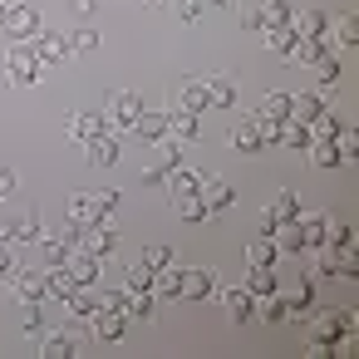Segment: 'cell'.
Instances as JSON below:
<instances>
[{
  "mask_svg": "<svg viewBox=\"0 0 359 359\" xmlns=\"http://www.w3.org/2000/svg\"><path fill=\"white\" fill-rule=\"evenodd\" d=\"M143 182H148V187H163V182H168V168H163V163L143 168Z\"/></svg>",
  "mask_w": 359,
  "mask_h": 359,
  "instance_id": "11a10c76",
  "label": "cell"
},
{
  "mask_svg": "<svg viewBox=\"0 0 359 359\" xmlns=\"http://www.w3.org/2000/svg\"><path fill=\"white\" fill-rule=\"evenodd\" d=\"M207 104L212 109H236V79L231 74H212L207 79Z\"/></svg>",
  "mask_w": 359,
  "mask_h": 359,
  "instance_id": "44dd1931",
  "label": "cell"
},
{
  "mask_svg": "<svg viewBox=\"0 0 359 359\" xmlns=\"http://www.w3.org/2000/svg\"><path fill=\"white\" fill-rule=\"evenodd\" d=\"M94 50H99V30H89V25H84V30H74V35H69V55H94Z\"/></svg>",
  "mask_w": 359,
  "mask_h": 359,
  "instance_id": "7dc6e473",
  "label": "cell"
},
{
  "mask_svg": "<svg viewBox=\"0 0 359 359\" xmlns=\"http://www.w3.org/2000/svg\"><path fill=\"white\" fill-rule=\"evenodd\" d=\"M330 45H334L339 55H349V50L359 45V30H354V15H344V20L334 25V40H330Z\"/></svg>",
  "mask_w": 359,
  "mask_h": 359,
  "instance_id": "b9f144b4",
  "label": "cell"
},
{
  "mask_svg": "<svg viewBox=\"0 0 359 359\" xmlns=\"http://www.w3.org/2000/svg\"><path fill=\"white\" fill-rule=\"evenodd\" d=\"M256 20H261V30H280V25L295 20V11H290V0H261V6H256Z\"/></svg>",
  "mask_w": 359,
  "mask_h": 359,
  "instance_id": "ffe728a7",
  "label": "cell"
},
{
  "mask_svg": "<svg viewBox=\"0 0 359 359\" xmlns=\"http://www.w3.org/2000/svg\"><path fill=\"white\" fill-rule=\"evenodd\" d=\"M79 251H89V256H114L118 251V231L109 226V222H99V226H84V241H79Z\"/></svg>",
  "mask_w": 359,
  "mask_h": 359,
  "instance_id": "4fadbf2b",
  "label": "cell"
},
{
  "mask_svg": "<svg viewBox=\"0 0 359 359\" xmlns=\"http://www.w3.org/2000/svg\"><path fill=\"white\" fill-rule=\"evenodd\" d=\"M11 271H15V251H11L6 236H0V280H11Z\"/></svg>",
  "mask_w": 359,
  "mask_h": 359,
  "instance_id": "db71d44e",
  "label": "cell"
},
{
  "mask_svg": "<svg viewBox=\"0 0 359 359\" xmlns=\"http://www.w3.org/2000/svg\"><path fill=\"white\" fill-rule=\"evenodd\" d=\"M285 295V315L290 320H305L310 310H315V276L305 271V276H290V285L280 290Z\"/></svg>",
  "mask_w": 359,
  "mask_h": 359,
  "instance_id": "5b68a950",
  "label": "cell"
},
{
  "mask_svg": "<svg viewBox=\"0 0 359 359\" xmlns=\"http://www.w3.org/2000/svg\"><path fill=\"white\" fill-rule=\"evenodd\" d=\"M0 65H6V79L11 84H20V89H30V84H40V55L30 50V40H15L6 55H0Z\"/></svg>",
  "mask_w": 359,
  "mask_h": 359,
  "instance_id": "6da1fadb",
  "label": "cell"
},
{
  "mask_svg": "<svg viewBox=\"0 0 359 359\" xmlns=\"http://www.w3.org/2000/svg\"><path fill=\"white\" fill-rule=\"evenodd\" d=\"M65 305H69V315H79V320H84V315L99 305V295H94V285H74V290L65 295Z\"/></svg>",
  "mask_w": 359,
  "mask_h": 359,
  "instance_id": "ab89813d",
  "label": "cell"
},
{
  "mask_svg": "<svg viewBox=\"0 0 359 359\" xmlns=\"http://www.w3.org/2000/svg\"><path fill=\"white\" fill-rule=\"evenodd\" d=\"M251 123H256V138H261V148H276L280 143V123L276 118H261V114H246Z\"/></svg>",
  "mask_w": 359,
  "mask_h": 359,
  "instance_id": "bcb514c9",
  "label": "cell"
},
{
  "mask_svg": "<svg viewBox=\"0 0 359 359\" xmlns=\"http://www.w3.org/2000/svg\"><path fill=\"white\" fill-rule=\"evenodd\" d=\"M320 114H325V99H320V94H290V118L315 123Z\"/></svg>",
  "mask_w": 359,
  "mask_h": 359,
  "instance_id": "83f0119b",
  "label": "cell"
},
{
  "mask_svg": "<svg viewBox=\"0 0 359 359\" xmlns=\"http://www.w3.org/2000/svg\"><path fill=\"white\" fill-rule=\"evenodd\" d=\"M177 109L207 114V109H212V104H207V79H182V84H177Z\"/></svg>",
  "mask_w": 359,
  "mask_h": 359,
  "instance_id": "ac0fdd59",
  "label": "cell"
},
{
  "mask_svg": "<svg viewBox=\"0 0 359 359\" xmlns=\"http://www.w3.org/2000/svg\"><path fill=\"white\" fill-rule=\"evenodd\" d=\"M143 6H163V0H143Z\"/></svg>",
  "mask_w": 359,
  "mask_h": 359,
  "instance_id": "94428289",
  "label": "cell"
},
{
  "mask_svg": "<svg viewBox=\"0 0 359 359\" xmlns=\"http://www.w3.org/2000/svg\"><path fill=\"white\" fill-rule=\"evenodd\" d=\"M339 133H344V118H339V114H330V109L310 123V138H339Z\"/></svg>",
  "mask_w": 359,
  "mask_h": 359,
  "instance_id": "7bdbcfd3",
  "label": "cell"
},
{
  "mask_svg": "<svg viewBox=\"0 0 359 359\" xmlns=\"http://www.w3.org/2000/svg\"><path fill=\"white\" fill-rule=\"evenodd\" d=\"M197 118H202V114H187V109H172V114H168V133L187 143V138H197V133H202V123H197Z\"/></svg>",
  "mask_w": 359,
  "mask_h": 359,
  "instance_id": "f1b7e54d",
  "label": "cell"
},
{
  "mask_svg": "<svg viewBox=\"0 0 359 359\" xmlns=\"http://www.w3.org/2000/svg\"><path fill=\"white\" fill-rule=\"evenodd\" d=\"M6 226H11V241H15V246H30V241H40V236H45V222H40V212H35V207H20V212H15V222H6Z\"/></svg>",
  "mask_w": 359,
  "mask_h": 359,
  "instance_id": "7c38bea8",
  "label": "cell"
},
{
  "mask_svg": "<svg viewBox=\"0 0 359 359\" xmlns=\"http://www.w3.org/2000/svg\"><path fill=\"white\" fill-rule=\"evenodd\" d=\"M202 202H207V217H222V212L236 207V187H231L226 177H212V172H207V182H202Z\"/></svg>",
  "mask_w": 359,
  "mask_h": 359,
  "instance_id": "30bf717a",
  "label": "cell"
},
{
  "mask_svg": "<svg viewBox=\"0 0 359 359\" xmlns=\"http://www.w3.org/2000/svg\"><path fill=\"white\" fill-rule=\"evenodd\" d=\"M172 207H177V217H182V222H207V202H202V192H192V197H177Z\"/></svg>",
  "mask_w": 359,
  "mask_h": 359,
  "instance_id": "ee69618b",
  "label": "cell"
},
{
  "mask_svg": "<svg viewBox=\"0 0 359 359\" xmlns=\"http://www.w3.org/2000/svg\"><path fill=\"white\" fill-rule=\"evenodd\" d=\"M276 261H280V251H276L271 236H251L246 241V266H276Z\"/></svg>",
  "mask_w": 359,
  "mask_h": 359,
  "instance_id": "1f68e13d",
  "label": "cell"
},
{
  "mask_svg": "<svg viewBox=\"0 0 359 359\" xmlns=\"http://www.w3.org/2000/svg\"><path fill=\"white\" fill-rule=\"evenodd\" d=\"M217 295H222V276L217 271H207V266L182 271V295L177 300H217Z\"/></svg>",
  "mask_w": 359,
  "mask_h": 359,
  "instance_id": "277c9868",
  "label": "cell"
},
{
  "mask_svg": "<svg viewBox=\"0 0 359 359\" xmlns=\"http://www.w3.org/2000/svg\"><path fill=\"white\" fill-rule=\"evenodd\" d=\"M295 40H300V35H295L290 25H280V30H266V50H271L276 60H290V50H295Z\"/></svg>",
  "mask_w": 359,
  "mask_h": 359,
  "instance_id": "e575fe53",
  "label": "cell"
},
{
  "mask_svg": "<svg viewBox=\"0 0 359 359\" xmlns=\"http://www.w3.org/2000/svg\"><path fill=\"white\" fill-rule=\"evenodd\" d=\"M40 256H45V266H65V261L74 256V246H69L65 236H55V231H45V236H40Z\"/></svg>",
  "mask_w": 359,
  "mask_h": 359,
  "instance_id": "4dcf8cb0",
  "label": "cell"
},
{
  "mask_svg": "<svg viewBox=\"0 0 359 359\" xmlns=\"http://www.w3.org/2000/svg\"><path fill=\"white\" fill-rule=\"evenodd\" d=\"M104 128H109V118H104V114H84V109H74V114L65 118V133H69L74 143H89V138H94V133H104Z\"/></svg>",
  "mask_w": 359,
  "mask_h": 359,
  "instance_id": "5bb4252c",
  "label": "cell"
},
{
  "mask_svg": "<svg viewBox=\"0 0 359 359\" xmlns=\"http://www.w3.org/2000/svg\"><path fill=\"white\" fill-rule=\"evenodd\" d=\"M295 226H300V236H305V251H310V246H325V217L300 212V217H295Z\"/></svg>",
  "mask_w": 359,
  "mask_h": 359,
  "instance_id": "74e56055",
  "label": "cell"
},
{
  "mask_svg": "<svg viewBox=\"0 0 359 359\" xmlns=\"http://www.w3.org/2000/svg\"><path fill=\"white\" fill-rule=\"evenodd\" d=\"M153 310H158V295L153 290H128V315L133 320H153Z\"/></svg>",
  "mask_w": 359,
  "mask_h": 359,
  "instance_id": "60d3db41",
  "label": "cell"
},
{
  "mask_svg": "<svg viewBox=\"0 0 359 359\" xmlns=\"http://www.w3.org/2000/svg\"><path fill=\"white\" fill-rule=\"evenodd\" d=\"M325 45H330V35H315V40H305V35H300V40H295V50H290V65H305V69H310V65H315V55H320Z\"/></svg>",
  "mask_w": 359,
  "mask_h": 359,
  "instance_id": "d590c367",
  "label": "cell"
},
{
  "mask_svg": "<svg viewBox=\"0 0 359 359\" xmlns=\"http://www.w3.org/2000/svg\"><path fill=\"white\" fill-rule=\"evenodd\" d=\"M207 6H212V11H226V6H231V0H207Z\"/></svg>",
  "mask_w": 359,
  "mask_h": 359,
  "instance_id": "680465c9",
  "label": "cell"
},
{
  "mask_svg": "<svg viewBox=\"0 0 359 359\" xmlns=\"http://www.w3.org/2000/svg\"><path fill=\"white\" fill-rule=\"evenodd\" d=\"M153 295H158V300H177V295H182V271H172V266L153 271Z\"/></svg>",
  "mask_w": 359,
  "mask_h": 359,
  "instance_id": "d6a6232c",
  "label": "cell"
},
{
  "mask_svg": "<svg viewBox=\"0 0 359 359\" xmlns=\"http://www.w3.org/2000/svg\"><path fill=\"white\" fill-rule=\"evenodd\" d=\"M6 6H15V0H6Z\"/></svg>",
  "mask_w": 359,
  "mask_h": 359,
  "instance_id": "6125c7cd",
  "label": "cell"
},
{
  "mask_svg": "<svg viewBox=\"0 0 359 359\" xmlns=\"http://www.w3.org/2000/svg\"><path fill=\"white\" fill-rule=\"evenodd\" d=\"M172 11H177V20H197L207 11V0H172Z\"/></svg>",
  "mask_w": 359,
  "mask_h": 359,
  "instance_id": "816d5d0a",
  "label": "cell"
},
{
  "mask_svg": "<svg viewBox=\"0 0 359 359\" xmlns=\"http://www.w3.org/2000/svg\"><path fill=\"white\" fill-rule=\"evenodd\" d=\"M15 187H20L15 168H6V163H0V202H11V197H15Z\"/></svg>",
  "mask_w": 359,
  "mask_h": 359,
  "instance_id": "681fc988",
  "label": "cell"
},
{
  "mask_svg": "<svg viewBox=\"0 0 359 359\" xmlns=\"http://www.w3.org/2000/svg\"><path fill=\"white\" fill-rule=\"evenodd\" d=\"M148 104L133 94V89H114L109 94V109H104V118H109V128L114 133H133V123H138V114H143Z\"/></svg>",
  "mask_w": 359,
  "mask_h": 359,
  "instance_id": "7a4b0ae2",
  "label": "cell"
},
{
  "mask_svg": "<svg viewBox=\"0 0 359 359\" xmlns=\"http://www.w3.org/2000/svg\"><path fill=\"white\" fill-rule=\"evenodd\" d=\"M94 207H99L104 217H114V212H118V192H114V187H104V192H94Z\"/></svg>",
  "mask_w": 359,
  "mask_h": 359,
  "instance_id": "f5cc1de1",
  "label": "cell"
},
{
  "mask_svg": "<svg viewBox=\"0 0 359 359\" xmlns=\"http://www.w3.org/2000/svg\"><path fill=\"white\" fill-rule=\"evenodd\" d=\"M280 143H285V148H295V153H305V148H310V123L285 118V123H280Z\"/></svg>",
  "mask_w": 359,
  "mask_h": 359,
  "instance_id": "8d00e7d4",
  "label": "cell"
},
{
  "mask_svg": "<svg viewBox=\"0 0 359 359\" xmlns=\"http://www.w3.org/2000/svg\"><path fill=\"white\" fill-rule=\"evenodd\" d=\"M256 300L261 295H271V290H280V280H276V266H246V280H241Z\"/></svg>",
  "mask_w": 359,
  "mask_h": 359,
  "instance_id": "d4e9b609",
  "label": "cell"
},
{
  "mask_svg": "<svg viewBox=\"0 0 359 359\" xmlns=\"http://www.w3.org/2000/svg\"><path fill=\"white\" fill-rule=\"evenodd\" d=\"M6 285L15 290V300H20V305H45V300H50V290H45V271H30V266H15Z\"/></svg>",
  "mask_w": 359,
  "mask_h": 359,
  "instance_id": "3957f363",
  "label": "cell"
},
{
  "mask_svg": "<svg viewBox=\"0 0 359 359\" xmlns=\"http://www.w3.org/2000/svg\"><path fill=\"white\" fill-rule=\"evenodd\" d=\"M241 25H246V30H261V20H256V6H246V11H241Z\"/></svg>",
  "mask_w": 359,
  "mask_h": 359,
  "instance_id": "6f0895ef",
  "label": "cell"
},
{
  "mask_svg": "<svg viewBox=\"0 0 359 359\" xmlns=\"http://www.w3.org/2000/svg\"><path fill=\"white\" fill-rule=\"evenodd\" d=\"M310 74H315V89H320V94H325V89H334V84H339V74H344V55H339L334 45H325V50L315 55Z\"/></svg>",
  "mask_w": 359,
  "mask_h": 359,
  "instance_id": "ba28073f",
  "label": "cell"
},
{
  "mask_svg": "<svg viewBox=\"0 0 359 359\" xmlns=\"http://www.w3.org/2000/svg\"><path fill=\"white\" fill-rule=\"evenodd\" d=\"M65 266H69L74 285H94V280L104 276V261H99V256H89V251H74V256H69Z\"/></svg>",
  "mask_w": 359,
  "mask_h": 359,
  "instance_id": "d6986e66",
  "label": "cell"
},
{
  "mask_svg": "<svg viewBox=\"0 0 359 359\" xmlns=\"http://www.w3.org/2000/svg\"><path fill=\"white\" fill-rule=\"evenodd\" d=\"M128 290H153V266H143V261H128V280H123Z\"/></svg>",
  "mask_w": 359,
  "mask_h": 359,
  "instance_id": "c3c4849f",
  "label": "cell"
},
{
  "mask_svg": "<svg viewBox=\"0 0 359 359\" xmlns=\"http://www.w3.org/2000/svg\"><path fill=\"white\" fill-rule=\"evenodd\" d=\"M30 50L40 55V65H60V60H69V35H60V30H35L30 35Z\"/></svg>",
  "mask_w": 359,
  "mask_h": 359,
  "instance_id": "52a82bcc",
  "label": "cell"
},
{
  "mask_svg": "<svg viewBox=\"0 0 359 359\" xmlns=\"http://www.w3.org/2000/svg\"><path fill=\"white\" fill-rule=\"evenodd\" d=\"M256 114H261V118H276V123H285V118H290V94H285V89H271V94H261Z\"/></svg>",
  "mask_w": 359,
  "mask_h": 359,
  "instance_id": "484cf974",
  "label": "cell"
},
{
  "mask_svg": "<svg viewBox=\"0 0 359 359\" xmlns=\"http://www.w3.org/2000/svg\"><path fill=\"white\" fill-rule=\"evenodd\" d=\"M84 349V330H45L40 334V354L45 359H74Z\"/></svg>",
  "mask_w": 359,
  "mask_h": 359,
  "instance_id": "8992f818",
  "label": "cell"
},
{
  "mask_svg": "<svg viewBox=\"0 0 359 359\" xmlns=\"http://www.w3.org/2000/svg\"><path fill=\"white\" fill-rule=\"evenodd\" d=\"M69 222H74V226H99V222H109V217L94 207V192H69Z\"/></svg>",
  "mask_w": 359,
  "mask_h": 359,
  "instance_id": "2e32d148",
  "label": "cell"
},
{
  "mask_svg": "<svg viewBox=\"0 0 359 359\" xmlns=\"http://www.w3.org/2000/svg\"><path fill=\"white\" fill-rule=\"evenodd\" d=\"M271 241H276L280 256H300V251H305V236H300L295 222H276V226H271Z\"/></svg>",
  "mask_w": 359,
  "mask_h": 359,
  "instance_id": "603a6c76",
  "label": "cell"
},
{
  "mask_svg": "<svg viewBox=\"0 0 359 359\" xmlns=\"http://www.w3.org/2000/svg\"><path fill=\"white\" fill-rule=\"evenodd\" d=\"M45 330H50V325H45V315H40V305H25V334H35V339H40Z\"/></svg>",
  "mask_w": 359,
  "mask_h": 359,
  "instance_id": "f907efd6",
  "label": "cell"
},
{
  "mask_svg": "<svg viewBox=\"0 0 359 359\" xmlns=\"http://www.w3.org/2000/svg\"><path fill=\"white\" fill-rule=\"evenodd\" d=\"M0 30H6L11 40H30L40 30V15L25 6V0H15V6H6V25H0Z\"/></svg>",
  "mask_w": 359,
  "mask_h": 359,
  "instance_id": "8fae6325",
  "label": "cell"
},
{
  "mask_svg": "<svg viewBox=\"0 0 359 359\" xmlns=\"http://www.w3.org/2000/svg\"><path fill=\"white\" fill-rule=\"evenodd\" d=\"M231 148H236V153H261V138H256V123H251V118H241V123L231 128Z\"/></svg>",
  "mask_w": 359,
  "mask_h": 359,
  "instance_id": "f35d334b",
  "label": "cell"
},
{
  "mask_svg": "<svg viewBox=\"0 0 359 359\" xmlns=\"http://www.w3.org/2000/svg\"><path fill=\"white\" fill-rule=\"evenodd\" d=\"M84 153H89V163H99V168H114V163H118V133H114V128L94 133V138L84 143Z\"/></svg>",
  "mask_w": 359,
  "mask_h": 359,
  "instance_id": "9a60e30c",
  "label": "cell"
},
{
  "mask_svg": "<svg viewBox=\"0 0 359 359\" xmlns=\"http://www.w3.org/2000/svg\"><path fill=\"white\" fill-rule=\"evenodd\" d=\"M202 182H207V172L202 168H192V163H177V168H168V197L177 202V197H192V192H202Z\"/></svg>",
  "mask_w": 359,
  "mask_h": 359,
  "instance_id": "9c48e42d",
  "label": "cell"
},
{
  "mask_svg": "<svg viewBox=\"0 0 359 359\" xmlns=\"http://www.w3.org/2000/svg\"><path fill=\"white\" fill-rule=\"evenodd\" d=\"M266 212H271V222H295L305 207H300V192H295V187H280V192L271 197V207H266Z\"/></svg>",
  "mask_w": 359,
  "mask_h": 359,
  "instance_id": "7402d4cb",
  "label": "cell"
},
{
  "mask_svg": "<svg viewBox=\"0 0 359 359\" xmlns=\"http://www.w3.org/2000/svg\"><path fill=\"white\" fill-rule=\"evenodd\" d=\"M0 25H6V0H0Z\"/></svg>",
  "mask_w": 359,
  "mask_h": 359,
  "instance_id": "91938a15",
  "label": "cell"
},
{
  "mask_svg": "<svg viewBox=\"0 0 359 359\" xmlns=\"http://www.w3.org/2000/svg\"><path fill=\"white\" fill-rule=\"evenodd\" d=\"M133 133H138V138H148V143H158V138L168 133V114H163V109H143V114H138V123H133Z\"/></svg>",
  "mask_w": 359,
  "mask_h": 359,
  "instance_id": "4316f807",
  "label": "cell"
},
{
  "mask_svg": "<svg viewBox=\"0 0 359 359\" xmlns=\"http://www.w3.org/2000/svg\"><path fill=\"white\" fill-rule=\"evenodd\" d=\"M94 6H99V0H69V11H74V15H94Z\"/></svg>",
  "mask_w": 359,
  "mask_h": 359,
  "instance_id": "9f6ffc18",
  "label": "cell"
},
{
  "mask_svg": "<svg viewBox=\"0 0 359 359\" xmlns=\"http://www.w3.org/2000/svg\"><path fill=\"white\" fill-rule=\"evenodd\" d=\"M217 300H222V305H226V315H231V320H236V325H246V320H251V315H256V295H251V290H246V285H236V290H222V295H217Z\"/></svg>",
  "mask_w": 359,
  "mask_h": 359,
  "instance_id": "e0dca14e",
  "label": "cell"
},
{
  "mask_svg": "<svg viewBox=\"0 0 359 359\" xmlns=\"http://www.w3.org/2000/svg\"><path fill=\"white\" fill-rule=\"evenodd\" d=\"M45 290H50V300H65V295L74 290V276H69V266H45Z\"/></svg>",
  "mask_w": 359,
  "mask_h": 359,
  "instance_id": "836d02e7",
  "label": "cell"
},
{
  "mask_svg": "<svg viewBox=\"0 0 359 359\" xmlns=\"http://www.w3.org/2000/svg\"><path fill=\"white\" fill-rule=\"evenodd\" d=\"M310 163L315 168H344V158H339V148H334V138H310Z\"/></svg>",
  "mask_w": 359,
  "mask_h": 359,
  "instance_id": "f546056e",
  "label": "cell"
},
{
  "mask_svg": "<svg viewBox=\"0 0 359 359\" xmlns=\"http://www.w3.org/2000/svg\"><path fill=\"white\" fill-rule=\"evenodd\" d=\"M290 30H295V35H305V40H315V35H330V15H325V11H295Z\"/></svg>",
  "mask_w": 359,
  "mask_h": 359,
  "instance_id": "cb8c5ba5",
  "label": "cell"
},
{
  "mask_svg": "<svg viewBox=\"0 0 359 359\" xmlns=\"http://www.w3.org/2000/svg\"><path fill=\"white\" fill-rule=\"evenodd\" d=\"M138 261H143V266H153V271H163V266H172V246H168V241H148Z\"/></svg>",
  "mask_w": 359,
  "mask_h": 359,
  "instance_id": "f6af8a7d",
  "label": "cell"
}]
</instances>
